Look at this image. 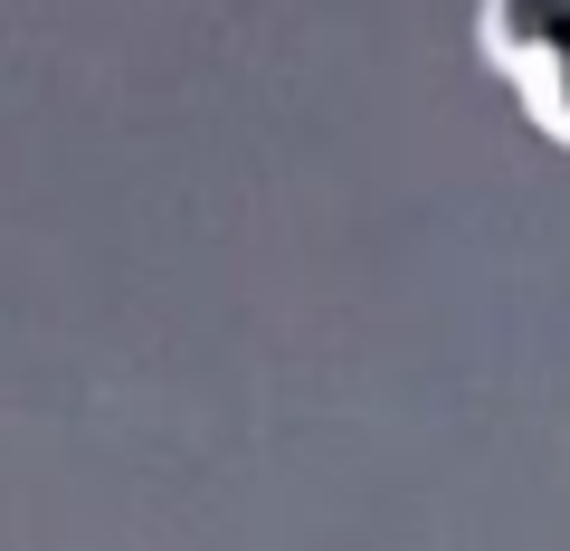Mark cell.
Here are the masks:
<instances>
[{"label":"cell","instance_id":"1","mask_svg":"<svg viewBox=\"0 0 570 551\" xmlns=\"http://www.w3.org/2000/svg\"><path fill=\"white\" fill-rule=\"evenodd\" d=\"M466 48L532 144L570 152V0H475Z\"/></svg>","mask_w":570,"mask_h":551}]
</instances>
